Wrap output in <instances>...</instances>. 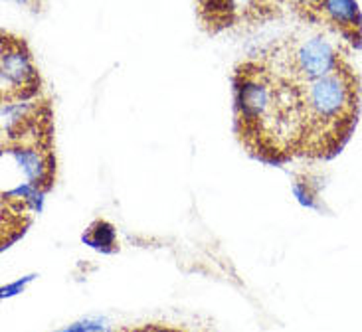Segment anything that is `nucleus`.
Masks as SVG:
<instances>
[{"label":"nucleus","mask_w":362,"mask_h":332,"mask_svg":"<svg viewBox=\"0 0 362 332\" xmlns=\"http://www.w3.org/2000/svg\"><path fill=\"white\" fill-rule=\"evenodd\" d=\"M358 107L361 83L349 61L329 76L301 83L303 135L299 157L317 160L337 157L354 133Z\"/></svg>","instance_id":"obj_1"},{"label":"nucleus","mask_w":362,"mask_h":332,"mask_svg":"<svg viewBox=\"0 0 362 332\" xmlns=\"http://www.w3.org/2000/svg\"><path fill=\"white\" fill-rule=\"evenodd\" d=\"M232 85L235 131L245 147H252L274 107L275 76L264 61H245L235 69Z\"/></svg>","instance_id":"obj_2"},{"label":"nucleus","mask_w":362,"mask_h":332,"mask_svg":"<svg viewBox=\"0 0 362 332\" xmlns=\"http://www.w3.org/2000/svg\"><path fill=\"white\" fill-rule=\"evenodd\" d=\"M274 61L275 66L274 64H265V66L275 76L291 79L295 83H309L323 76H329L331 71L341 68L346 59L343 58L341 48H337L331 40L313 36V38L301 40L281 56H274Z\"/></svg>","instance_id":"obj_3"},{"label":"nucleus","mask_w":362,"mask_h":332,"mask_svg":"<svg viewBox=\"0 0 362 332\" xmlns=\"http://www.w3.org/2000/svg\"><path fill=\"white\" fill-rule=\"evenodd\" d=\"M42 79L28 44L18 36L2 34L0 52V93L2 105L32 101L40 93Z\"/></svg>","instance_id":"obj_4"},{"label":"nucleus","mask_w":362,"mask_h":332,"mask_svg":"<svg viewBox=\"0 0 362 332\" xmlns=\"http://www.w3.org/2000/svg\"><path fill=\"white\" fill-rule=\"evenodd\" d=\"M14 162L28 178V186L38 192H46L56 178V157L52 143H16L2 145Z\"/></svg>","instance_id":"obj_5"},{"label":"nucleus","mask_w":362,"mask_h":332,"mask_svg":"<svg viewBox=\"0 0 362 332\" xmlns=\"http://www.w3.org/2000/svg\"><path fill=\"white\" fill-rule=\"evenodd\" d=\"M309 10L353 48H362V12L356 0H307Z\"/></svg>","instance_id":"obj_6"},{"label":"nucleus","mask_w":362,"mask_h":332,"mask_svg":"<svg viewBox=\"0 0 362 332\" xmlns=\"http://www.w3.org/2000/svg\"><path fill=\"white\" fill-rule=\"evenodd\" d=\"M83 242L91 247H95V249H101V251H115L117 249L115 230L105 220H98L89 225V230L83 234Z\"/></svg>","instance_id":"obj_7"},{"label":"nucleus","mask_w":362,"mask_h":332,"mask_svg":"<svg viewBox=\"0 0 362 332\" xmlns=\"http://www.w3.org/2000/svg\"><path fill=\"white\" fill-rule=\"evenodd\" d=\"M125 332H185L175 326H168V324H145V326H137V328H129Z\"/></svg>","instance_id":"obj_8"},{"label":"nucleus","mask_w":362,"mask_h":332,"mask_svg":"<svg viewBox=\"0 0 362 332\" xmlns=\"http://www.w3.org/2000/svg\"><path fill=\"white\" fill-rule=\"evenodd\" d=\"M18 4H24V6H34V0H14Z\"/></svg>","instance_id":"obj_9"}]
</instances>
